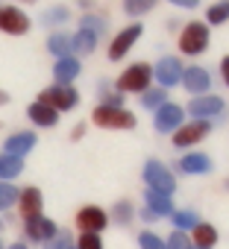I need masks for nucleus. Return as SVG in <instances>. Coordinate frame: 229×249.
I'll list each match as a JSON object with an SVG mask.
<instances>
[{
  "label": "nucleus",
  "instance_id": "1",
  "mask_svg": "<svg viewBox=\"0 0 229 249\" xmlns=\"http://www.w3.org/2000/svg\"><path fill=\"white\" fill-rule=\"evenodd\" d=\"M94 123L103 129H135V114H130L127 108L100 106V108H94Z\"/></svg>",
  "mask_w": 229,
  "mask_h": 249
},
{
  "label": "nucleus",
  "instance_id": "2",
  "mask_svg": "<svg viewBox=\"0 0 229 249\" xmlns=\"http://www.w3.org/2000/svg\"><path fill=\"white\" fill-rule=\"evenodd\" d=\"M206 47H209V27L200 24V21L188 24V27L182 30V36H179V50L188 53V56H197V53H203Z\"/></svg>",
  "mask_w": 229,
  "mask_h": 249
},
{
  "label": "nucleus",
  "instance_id": "3",
  "mask_svg": "<svg viewBox=\"0 0 229 249\" xmlns=\"http://www.w3.org/2000/svg\"><path fill=\"white\" fill-rule=\"evenodd\" d=\"M76 100H79V94L71 85H53V88L41 91V100L38 103L47 106V108H53V111H68V108L76 106Z\"/></svg>",
  "mask_w": 229,
  "mask_h": 249
},
{
  "label": "nucleus",
  "instance_id": "4",
  "mask_svg": "<svg viewBox=\"0 0 229 249\" xmlns=\"http://www.w3.org/2000/svg\"><path fill=\"white\" fill-rule=\"evenodd\" d=\"M150 76H153V68H150V65H144V62H138V65H130V68L121 73V79H118V88H121V91H147V82H150Z\"/></svg>",
  "mask_w": 229,
  "mask_h": 249
},
{
  "label": "nucleus",
  "instance_id": "5",
  "mask_svg": "<svg viewBox=\"0 0 229 249\" xmlns=\"http://www.w3.org/2000/svg\"><path fill=\"white\" fill-rule=\"evenodd\" d=\"M144 179H147V185H150V191H159V194H173V188H176V179L171 176V170L165 167V164H159V161H147V167H144Z\"/></svg>",
  "mask_w": 229,
  "mask_h": 249
},
{
  "label": "nucleus",
  "instance_id": "6",
  "mask_svg": "<svg viewBox=\"0 0 229 249\" xmlns=\"http://www.w3.org/2000/svg\"><path fill=\"white\" fill-rule=\"evenodd\" d=\"M0 30L9 36H24L30 30V18L18 6H3L0 9Z\"/></svg>",
  "mask_w": 229,
  "mask_h": 249
},
{
  "label": "nucleus",
  "instance_id": "7",
  "mask_svg": "<svg viewBox=\"0 0 229 249\" xmlns=\"http://www.w3.org/2000/svg\"><path fill=\"white\" fill-rule=\"evenodd\" d=\"M76 223H79L82 234H97L100 229H106L109 217L103 214V208H97V205H85V208H79V214H76Z\"/></svg>",
  "mask_w": 229,
  "mask_h": 249
},
{
  "label": "nucleus",
  "instance_id": "8",
  "mask_svg": "<svg viewBox=\"0 0 229 249\" xmlns=\"http://www.w3.org/2000/svg\"><path fill=\"white\" fill-rule=\"evenodd\" d=\"M138 38H141V27H138V24H135V27H127L124 33H118V36H114V41H112V47H109V59H112V62L124 59L127 50H130Z\"/></svg>",
  "mask_w": 229,
  "mask_h": 249
},
{
  "label": "nucleus",
  "instance_id": "9",
  "mask_svg": "<svg viewBox=\"0 0 229 249\" xmlns=\"http://www.w3.org/2000/svg\"><path fill=\"white\" fill-rule=\"evenodd\" d=\"M211 126H209V120H191V123H185V126L173 135V144L176 147H188V144H197L206 132H209Z\"/></svg>",
  "mask_w": 229,
  "mask_h": 249
},
{
  "label": "nucleus",
  "instance_id": "10",
  "mask_svg": "<svg viewBox=\"0 0 229 249\" xmlns=\"http://www.w3.org/2000/svg\"><path fill=\"white\" fill-rule=\"evenodd\" d=\"M179 123H182V108H179V106L165 103V106L156 111V132H173Z\"/></svg>",
  "mask_w": 229,
  "mask_h": 249
},
{
  "label": "nucleus",
  "instance_id": "11",
  "mask_svg": "<svg viewBox=\"0 0 229 249\" xmlns=\"http://www.w3.org/2000/svg\"><path fill=\"white\" fill-rule=\"evenodd\" d=\"M153 76H159V82H162V85H176V82L182 79V65H179V59H173V56L162 59V62L156 65Z\"/></svg>",
  "mask_w": 229,
  "mask_h": 249
},
{
  "label": "nucleus",
  "instance_id": "12",
  "mask_svg": "<svg viewBox=\"0 0 229 249\" xmlns=\"http://www.w3.org/2000/svg\"><path fill=\"white\" fill-rule=\"evenodd\" d=\"M18 205H21V217H24V220H36V217H41V208H44L41 194H38L36 188H27V191L21 194Z\"/></svg>",
  "mask_w": 229,
  "mask_h": 249
},
{
  "label": "nucleus",
  "instance_id": "13",
  "mask_svg": "<svg viewBox=\"0 0 229 249\" xmlns=\"http://www.w3.org/2000/svg\"><path fill=\"white\" fill-rule=\"evenodd\" d=\"M182 82H185V88L191 94H203L211 79H209V71L206 68H188V71H182Z\"/></svg>",
  "mask_w": 229,
  "mask_h": 249
},
{
  "label": "nucleus",
  "instance_id": "14",
  "mask_svg": "<svg viewBox=\"0 0 229 249\" xmlns=\"http://www.w3.org/2000/svg\"><path fill=\"white\" fill-rule=\"evenodd\" d=\"M33 144H36V135H33V132H15V135H9V141H6V156L21 159L24 153L33 150Z\"/></svg>",
  "mask_w": 229,
  "mask_h": 249
},
{
  "label": "nucleus",
  "instance_id": "15",
  "mask_svg": "<svg viewBox=\"0 0 229 249\" xmlns=\"http://www.w3.org/2000/svg\"><path fill=\"white\" fill-rule=\"evenodd\" d=\"M188 111L197 114V117H209V114L223 111V103H220V97H194L191 106H188Z\"/></svg>",
  "mask_w": 229,
  "mask_h": 249
},
{
  "label": "nucleus",
  "instance_id": "16",
  "mask_svg": "<svg viewBox=\"0 0 229 249\" xmlns=\"http://www.w3.org/2000/svg\"><path fill=\"white\" fill-rule=\"evenodd\" d=\"M27 234L33 240H53L56 237V226L44 217H36V220H27Z\"/></svg>",
  "mask_w": 229,
  "mask_h": 249
},
{
  "label": "nucleus",
  "instance_id": "17",
  "mask_svg": "<svg viewBox=\"0 0 229 249\" xmlns=\"http://www.w3.org/2000/svg\"><path fill=\"white\" fill-rule=\"evenodd\" d=\"M179 167H182V173H209L211 170V159L203 156V153H191V156H185L179 161Z\"/></svg>",
  "mask_w": 229,
  "mask_h": 249
},
{
  "label": "nucleus",
  "instance_id": "18",
  "mask_svg": "<svg viewBox=\"0 0 229 249\" xmlns=\"http://www.w3.org/2000/svg\"><path fill=\"white\" fill-rule=\"evenodd\" d=\"M53 73H56V79H59V85H68L76 73H79V62L76 59H59L56 62V68H53Z\"/></svg>",
  "mask_w": 229,
  "mask_h": 249
},
{
  "label": "nucleus",
  "instance_id": "19",
  "mask_svg": "<svg viewBox=\"0 0 229 249\" xmlns=\"http://www.w3.org/2000/svg\"><path fill=\"white\" fill-rule=\"evenodd\" d=\"M147 208H150L156 217H162V214H171V211H173V202H171V196H168V194L147 191Z\"/></svg>",
  "mask_w": 229,
  "mask_h": 249
},
{
  "label": "nucleus",
  "instance_id": "20",
  "mask_svg": "<svg viewBox=\"0 0 229 249\" xmlns=\"http://www.w3.org/2000/svg\"><path fill=\"white\" fill-rule=\"evenodd\" d=\"M214 240H217V229L214 226H209V223H197L194 226V243H197V249H211Z\"/></svg>",
  "mask_w": 229,
  "mask_h": 249
},
{
  "label": "nucleus",
  "instance_id": "21",
  "mask_svg": "<svg viewBox=\"0 0 229 249\" xmlns=\"http://www.w3.org/2000/svg\"><path fill=\"white\" fill-rule=\"evenodd\" d=\"M27 114H30L33 123H38V126H53V123H56V111L47 108V106H41V103H33Z\"/></svg>",
  "mask_w": 229,
  "mask_h": 249
},
{
  "label": "nucleus",
  "instance_id": "22",
  "mask_svg": "<svg viewBox=\"0 0 229 249\" xmlns=\"http://www.w3.org/2000/svg\"><path fill=\"white\" fill-rule=\"evenodd\" d=\"M94 44H97V33H91V30H79V33L71 38V47L79 50V53H91Z\"/></svg>",
  "mask_w": 229,
  "mask_h": 249
},
{
  "label": "nucleus",
  "instance_id": "23",
  "mask_svg": "<svg viewBox=\"0 0 229 249\" xmlns=\"http://www.w3.org/2000/svg\"><path fill=\"white\" fill-rule=\"evenodd\" d=\"M24 170V161L21 159H15V156H0V179H12V176H18Z\"/></svg>",
  "mask_w": 229,
  "mask_h": 249
},
{
  "label": "nucleus",
  "instance_id": "24",
  "mask_svg": "<svg viewBox=\"0 0 229 249\" xmlns=\"http://www.w3.org/2000/svg\"><path fill=\"white\" fill-rule=\"evenodd\" d=\"M206 18H209V24H223V21H229V0L214 3V6L206 12Z\"/></svg>",
  "mask_w": 229,
  "mask_h": 249
},
{
  "label": "nucleus",
  "instance_id": "25",
  "mask_svg": "<svg viewBox=\"0 0 229 249\" xmlns=\"http://www.w3.org/2000/svg\"><path fill=\"white\" fill-rule=\"evenodd\" d=\"M47 47H50L56 56L68 59V50H71V38H68V36H53V38L47 41Z\"/></svg>",
  "mask_w": 229,
  "mask_h": 249
},
{
  "label": "nucleus",
  "instance_id": "26",
  "mask_svg": "<svg viewBox=\"0 0 229 249\" xmlns=\"http://www.w3.org/2000/svg\"><path fill=\"white\" fill-rule=\"evenodd\" d=\"M15 199H18V191L9 182H0V211L9 208V205H15Z\"/></svg>",
  "mask_w": 229,
  "mask_h": 249
},
{
  "label": "nucleus",
  "instance_id": "27",
  "mask_svg": "<svg viewBox=\"0 0 229 249\" xmlns=\"http://www.w3.org/2000/svg\"><path fill=\"white\" fill-rule=\"evenodd\" d=\"M153 3H156V0H127V12L130 15H144V12H150L153 9Z\"/></svg>",
  "mask_w": 229,
  "mask_h": 249
},
{
  "label": "nucleus",
  "instance_id": "28",
  "mask_svg": "<svg viewBox=\"0 0 229 249\" xmlns=\"http://www.w3.org/2000/svg\"><path fill=\"white\" fill-rule=\"evenodd\" d=\"M173 223H176V231H185V229L197 226V217L191 211H179V214H173Z\"/></svg>",
  "mask_w": 229,
  "mask_h": 249
},
{
  "label": "nucleus",
  "instance_id": "29",
  "mask_svg": "<svg viewBox=\"0 0 229 249\" xmlns=\"http://www.w3.org/2000/svg\"><path fill=\"white\" fill-rule=\"evenodd\" d=\"M165 97H168V94L159 91V88H156V91H147V94H144V106H147V108H162V106H165Z\"/></svg>",
  "mask_w": 229,
  "mask_h": 249
},
{
  "label": "nucleus",
  "instance_id": "30",
  "mask_svg": "<svg viewBox=\"0 0 229 249\" xmlns=\"http://www.w3.org/2000/svg\"><path fill=\"white\" fill-rule=\"evenodd\" d=\"M130 214H133V205L130 202H118V205H114V223H127Z\"/></svg>",
  "mask_w": 229,
  "mask_h": 249
},
{
  "label": "nucleus",
  "instance_id": "31",
  "mask_svg": "<svg viewBox=\"0 0 229 249\" xmlns=\"http://www.w3.org/2000/svg\"><path fill=\"white\" fill-rule=\"evenodd\" d=\"M141 249H165V243H162L153 231H144V234H141Z\"/></svg>",
  "mask_w": 229,
  "mask_h": 249
},
{
  "label": "nucleus",
  "instance_id": "32",
  "mask_svg": "<svg viewBox=\"0 0 229 249\" xmlns=\"http://www.w3.org/2000/svg\"><path fill=\"white\" fill-rule=\"evenodd\" d=\"M165 249H188V240H185V234H182V231H173Z\"/></svg>",
  "mask_w": 229,
  "mask_h": 249
},
{
  "label": "nucleus",
  "instance_id": "33",
  "mask_svg": "<svg viewBox=\"0 0 229 249\" xmlns=\"http://www.w3.org/2000/svg\"><path fill=\"white\" fill-rule=\"evenodd\" d=\"M79 249H103V243H100L97 234H82L79 237Z\"/></svg>",
  "mask_w": 229,
  "mask_h": 249
},
{
  "label": "nucleus",
  "instance_id": "34",
  "mask_svg": "<svg viewBox=\"0 0 229 249\" xmlns=\"http://www.w3.org/2000/svg\"><path fill=\"white\" fill-rule=\"evenodd\" d=\"M82 30H91V33H100V30H103V21H100V18H85V21H82Z\"/></svg>",
  "mask_w": 229,
  "mask_h": 249
},
{
  "label": "nucleus",
  "instance_id": "35",
  "mask_svg": "<svg viewBox=\"0 0 229 249\" xmlns=\"http://www.w3.org/2000/svg\"><path fill=\"white\" fill-rule=\"evenodd\" d=\"M62 18H68L65 9H53V12H47V21H62Z\"/></svg>",
  "mask_w": 229,
  "mask_h": 249
},
{
  "label": "nucleus",
  "instance_id": "36",
  "mask_svg": "<svg viewBox=\"0 0 229 249\" xmlns=\"http://www.w3.org/2000/svg\"><path fill=\"white\" fill-rule=\"evenodd\" d=\"M171 3H176V6H182V9H194L200 0H171Z\"/></svg>",
  "mask_w": 229,
  "mask_h": 249
},
{
  "label": "nucleus",
  "instance_id": "37",
  "mask_svg": "<svg viewBox=\"0 0 229 249\" xmlns=\"http://www.w3.org/2000/svg\"><path fill=\"white\" fill-rule=\"evenodd\" d=\"M220 73H223V82L229 85V56H226V59L220 62Z\"/></svg>",
  "mask_w": 229,
  "mask_h": 249
},
{
  "label": "nucleus",
  "instance_id": "38",
  "mask_svg": "<svg viewBox=\"0 0 229 249\" xmlns=\"http://www.w3.org/2000/svg\"><path fill=\"white\" fill-rule=\"evenodd\" d=\"M50 249H71V243H68V240H56Z\"/></svg>",
  "mask_w": 229,
  "mask_h": 249
},
{
  "label": "nucleus",
  "instance_id": "39",
  "mask_svg": "<svg viewBox=\"0 0 229 249\" xmlns=\"http://www.w3.org/2000/svg\"><path fill=\"white\" fill-rule=\"evenodd\" d=\"M141 217H144V220H159V217H156V214H153L150 208H144V211H141Z\"/></svg>",
  "mask_w": 229,
  "mask_h": 249
},
{
  "label": "nucleus",
  "instance_id": "40",
  "mask_svg": "<svg viewBox=\"0 0 229 249\" xmlns=\"http://www.w3.org/2000/svg\"><path fill=\"white\" fill-rule=\"evenodd\" d=\"M3 103H9V97H6V91H0V106Z\"/></svg>",
  "mask_w": 229,
  "mask_h": 249
},
{
  "label": "nucleus",
  "instance_id": "41",
  "mask_svg": "<svg viewBox=\"0 0 229 249\" xmlns=\"http://www.w3.org/2000/svg\"><path fill=\"white\" fill-rule=\"evenodd\" d=\"M9 249H27V246H24V243H15V246H9Z\"/></svg>",
  "mask_w": 229,
  "mask_h": 249
},
{
  "label": "nucleus",
  "instance_id": "42",
  "mask_svg": "<svg viewBox=\"0 0 229 249\" xmlns=\"http://www.w3.org/2000/svg\"><path fill=\"white\" fill-rule=\"evenodd\" d=\"M0 229H3V220H0Z\"/></svg>",
  "mask_w": 229,
  "mask_h": 249
},
{
  "label": "nucleus",
  "instance_id": "43",
  "mask_svg": "<svg viewBox=\"0 0 229 249\" xmlns=\"http://www.w3.org/2000/svg\"><path fill=\"white\" fill-rule=\"evenodd\" d=\"M0 249H3V243H0Z\"/></svg>",
  "mask_w": 229,
  "mask_h": 249
},
{
  "label": "nucleus",
  "instance_id": "44",
  "mask_svg": "<svg viewBox=\"0 0 229 249\" xmlns=\"http://www.w3.org/2000/svg\"><path fill=\"white\" fill-rule=\"evenodd\" d=\"M71 249H74V246H71Z\"/></svg>",
  "mask_w": 229,
  "mask_h": 249
}]
</instances>
